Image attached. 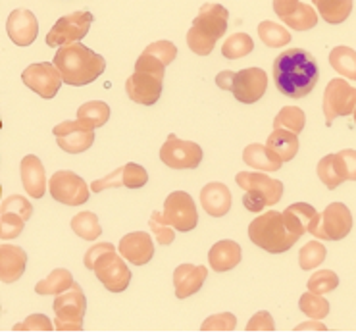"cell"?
I'll list each match as a JSON object with an SVG mask.
<instances>
[{
  "instance_id": "obj_48",
  "label": "cell",
  "mask_w": 356,
  "mask_h": 333,
  "mask_svg": "<svg viewBox=\"0 0 356 333\" xmlns=\"http://www.w3.org/2000/svg\"><path fill=\"white\" fill-rule=\"evenodd\" d=\"M122 185H124V181H122V168H118L116 172H112V174L106 175V177L92 181L91 191L100 193L104 191V189H110V187H122Z\"/></svg>"
},
{
  "instance_id": "obj_40",
  "label": "cell",
  "mask_w": 356,
  "mask_h": 333,
  "mask_svg": "<svg viewBox=\"0 0 356 333\" xmlns=\"http://www.w3.org/2000/svg\"><path fill=\"white\" fill-rule=\"evenodd\" d=\"M325 260V247L320 241L307 243L298 252V264L302 270H314Z\"/></svg>"
},
{
  "instance_id": "obj_6",
  "label": "cell",
  "mask_w": 356,
  "mask_h": 333,
  "mask_svg": "<svg viewBox=\"0 0 356 333\" xmlns=\"http://www.w3.org/2000/svg\"><path fill=\"white\" fill-rule=\"evenodd\" d=\"M249 237L250 241L266 252L280 254V252H287L298 241L300 235L293 234L287 227L283 220V212L270 210L250 222Z\"/></svg>"
},
{
  "instance_id": "obj_21",
  "label": "cell",
  "mask_w": 356,
  "mask_h": 333,
  "mask_svg": "<svg viewBox=\"0 0 356 333\" xmlns=\"http://www.w3.org/2000/svg\"><path fill=\"white\" fill-rule=\"evenodd\" d=\"M118 250L127 262H131L135 266H143L154 257V245L147 232H133V234L124 235L118 245Z\"/></svg>"
},
{
  "instance_id": "obj_11",
  "label": "cell",
  "mask_w": 356,
  "mask_h": 333,
  "mask_svg": "<svg viewBox=\"0 0 356 333\" xmlns=\"http://www.w3.org/2000/svg\"><path fill=\"white\" fill-rule=\"evenodd\" d=\"M33 214L31 202L22 195H10L2 200L0 209V237L4 241L16 239L24 232L25 222Z\"/></svg>"
},
{
  "instance_id": "obj_9",
  "label": "cell",
  "mask_w": 356,
  "mask_h": 333,
  "mask_svg": "<svg viewBox=\"0 0 356 333\" xmlns=\"http://www.w3.org/2000/svg\"><path fill=\"white\" fill-rule=\"evenodd\" d=\"M152 218L172 225L183 234L193 232L199 224V212L195 206V200L185 191L170 193L164 202V212H152Z\"/></svg>"
},
{
  "instance_id": "obj_19",
  "label": "cell",
  "mask_w": 356,
  "mask_h": 333,
  "mask_svg": "<svg viewBox=\"0 0 356 333\" xmlns=\"http://www.w3.org/2000/svg\"><path fill=\"white\" fill-rule=\"evenodd\" d=\"M273 12L295 31H310L318 25V14L300 0H273Z\"/></svg>"
},
{
  "instance_id": "obj_3",
  "label": "cell",
  "mask_w": 356,
  "mask_h": 333,
  "mask_svg": "<svg viewBox=\"0 0 356 333\" xmlns=\"http://www.w3.org/2000/svg\"><path fill=\"white\" fill-rule=\"evenodd\" d=\"M227 17H229V12L222 4H216V2L202 4L199 16L195 17L193 27L187 33L189 49L199 56L212 54L218 39H222L227 31Z\"/></svg>"
},
{
  "instance_id": "obj_38",
  "label": "cell",
  "mask_w": 356,
  "mask_h": 333,
  "mask_svg": "<svg viewBox=\"0 0 356 333\" xmlns=\"http://www.w3.org/2000/svg\"><path fill=\"white\" fill-rule=\"evenodd\" d=\"M254 49V41L250 39L247 33H233L225 39L224 47H222V54L227 60H237L250 54Z\"/></svg>"
},
{
  "instance_id": "obj_52",
  "label": "cell",
  "mask_w": 356,
  "mask_h": 333,
  "mask_svg": "<svg viewBox=\"0 0 356 333\" xmlns=\"http://www.w3.org/2000/svg\"><path fill=\"white\" fill-rule=\"evenodd\" d=\"M355 124H356V108H355Z\"/></svg>"
},
{
  "instance_id": "obj_5",
  "label": "cell",
  "mask_w": 356,
  "mask_h": 333,
  "mask_svg": "<svg viewBox=\"0 0 356 333\" xmlns=\"http://www.w3.org/2000/svg\"><path fill=\"white\" fill-rule=\"evenodd\" d=\"M164 67L166 66L156 56L143 50V54L135 62V72L125 83L127 97L143 106L156 104L164 87Z\"/></svg>"
},
{
  "instance_id": "obj_47",
  "label": "cell",
  "mask_w": 356,
  "mask_h": 333,
  "mask_svg": "<svg viewBox=\"0 0 356 333\" xmlns=\"http://www.w3.org/2000/svg\"><path fill=\"white\" fill-rule=\"evenodd\" d=\"M275 324H273V318L270 316V312H258L254 316L250 318L249 324H247V332H273Z\"/></svg>"
},
{
  "instance_id": "obj_22",
  "label": "cell",
  "mask_w": 356,
  "mask_h": 333,
  "mask_svg": "<svg viewBox=\"0 0 356 333\" xmlns=\"http://www.w3.org/2000/svg\"><path fill=\"white\" fill-rule=\"evenodd\" d=\"M283 220L293 234H314L316 227L322 220V214H318L314 206H310L307 202H295L283 210Z\"/></svg>"
},
{
  "instance_id": "obj_27",
  "label": "cell",
  "mask_w": 356,
  "mask_h": 333,
  "mask_svg": "<svg viewBox=\"0 0 356 333\" xmlns=\"http://www.w3.org/2000/svg\"><path fill=\"white\" fill-rule=\"evenodd\" d=\"M243 257L239 243L232 241V239H224L218 241L208 252V262L214 272H229L237 266Z\"/></svg>"
},
{
  "instance_id": "obj_4",
  "label": "cell",
  "mask_w": 356,
  "mask_h": 333,
  "mask_svg": "<svg viewBox=\"0 0 356 333\" xmlns=\"http://www.w3.org/2000/svg\"><path fill=\"white\" fill-rule=\"evenodd\" d=\"M85 268L92 270L100 284L110 293H124L131 282V272L122 257H118L112 243H99L85 254Z\"/></svg>"
},
{
  "instance_id": "obj_42",
  "label": "cell",
  "mask_w": 356,
  "mask_h": 333,
  "mask_svg": "<svg viewBox=\"0 0 356 333\" xmlns=\"http://www.w3.org/2000/svg\"><path fill=\"white\" fill-rule=\"evenodd\" d=\"M122 181H124V187H129V189H139L143 185L149 184V174L147 170L139 164H125L122 168Z\"/></svg>"
},
{
  "instance_id": "obj_16",
  "label": "cell",
  "mask_w": 356,
  "mask_h": 333,
  "mask_svg": "<svg viewBox=\"0 0 356 333\" xmlns=\"http://www.w3.org/2000/svg\"><path fill=\"white\" fill-rule=\"evenodd\" d=\"M22 79L31 91L37 92L42 99H54L64 83L60 70L50 62H39V64L27 66L22 74Z\"/></svg>"
},
{
  "instance_id": "obj_49",
  "label": "cell",
  "mask_w": 356,
  "mask_h": 333,
  "mask_svg": "<svg viewBox=\"0 0 356 333\" xmlns=\"http://www.w3.org/2000/svg\"><path fill=\"white\" fill-rule=\"evenodd\" d=\"M341 156H343V162H345V168H347L348 181H356V150H341Z\"/></svg>"
},
{
  "instance_id": "obj_32",
  "label": "cell",
  "mask_w": 356,
  "mask_h": 333,
  "mask_svg": "<svg viewBox=\"0 0 356 333\" xmlns=\"http://www.w3.org/2000/svg\"><path fill=\"white\" fill-rule=\"evenodd\" d=\"M327 24H343L353 12V0H312Z\"/></svg>"
},
{
  "instance_id": "obj_30",
  "label": "cell",
  "mask_w": 356,
  "mask_h": 333,
  "mask_svg": "<svg viewBox=\"0 0 356 333\" xmlns=\"http://www.w3.org/2000/svg\"><path fill=\"white\" fill-rule=\"evenodd\" d=\"M266 145L272 150H275L280 154V159L283 162H289L295 159V154L298 152V139L297 133H293L289 129H273Z\"/></svg>"
},
{
  "instance_id": "obj_37",
  "label": "cell",
  "mask_w": 356,
  "mask_h": 333,
  "mask_svg": "<svg viewBox=\"0 0 356 333\" xmlns=\"http://www.w3.org/2000/svg\"><path fill=\"white\" fill-rule=\"evenodd\" d=\"M258 37L260 41L264 42L266 47H272V49H277V47H287L291 42V33L282 27V25L273 24V22H262L258 25Z\"/></svg>"
},
{
  "instance_id": "obj_39",
  "label": "cell",
  "mask_w": 356,
  "mask_h": 333,
  "mask_svg": "<svg viewBox=\"0 0 356 333\" xmlns=\"http://www.w3.org/2000/svg\"><path fill=\"white\" fill-rule=\"evenodd\" d=\"M298 307L300 310L310 318H316V320H322L330 314V302L323 299L322 295H318V293L308 291L305 293L300 300H298Z\"/></svg>"
},
{
  "instance_id": "obj_43",
  "label": "cell",
  "mask_w": 356,
  "mask_h": 333,
  "mask_svg": "<svg viewBox=\"0 0 356 333\" xmlns=\"http://www.w3.org/2000/svg\"><path fill=\"white\" fill-rule=\"evenodd\" d=\"M235 325H237V318L233 316L232 312H222V314L207 318L200 325V330L202 332H233Z\"/></svg>"
},
{
  "instance_id": "obj_26",
  "label": "cell",
  "mask_w": 356,
  "mask_h": 333,
  "mask_svg": "<svg viewBox=\"0 0 356 333\" xmlns=\"http://www.w3.org/2000/svg\"><path fill=\"white\" fill-rule=\"evenodd\" d=\"M22 184L31 199H42L47 191V175L42 162L33 154H27L22 160Z\"/></svg>"
},
{
  "instance_id": "obj_44",
  "label": "cell",
  "mask_w": 356,
  "mask_h": 333,
  "mask_svg": "<svg viewBox=\"0 0 356 333\" xmlns=\"http://www.w3.org/2000/svg\"><path fill=\"white\" fill-rule=\"evenodd\" d=\"M145 52H149V54H152V56H156L164 66L172 64V62L175 60V56H177V49H175L174 42H170V41L152 42V44H149V47L145 49Z\"/></svg>"
},
{
  "instance_id": "obj_36",
  "label": "cell",
  "mask_w": 356,
  "mask_h": 333,
  "mask_svg": "<svg viewBox=\"0 0 356 333\" xmlns=\"http://www.w3.org/2000/svg\"><path fill=\"white\" fill-rule=\"evenodd\" d=\"M305 124H307V116L297 106H285L273 117V129H289L297 135L305 129Z\"/></svg>"
},
{
  "instance_id": "obj_2",
  "label": "cell",
  "mask_w": 356,
  "mask_h": 333,
  "mask_svg": "<svg viewBox=\"0 0 356 333\" xmlns=\"http://www.w3.org/2000/svg\"><path fill=\"white\" fill-rule=\"evenodd\" d=\"M54 66L60 70L64 83L83 87L99 79L106 67V60L81 42H72L56 50Z\"/></svg>"
},
{
  "instance_id": "obj_34",
  "label": "cell",
  "mask_w": 356,
  "mask_h": 333,
  "mask_svg": "<svg viewBox=\"0 0 356 333\" xmlns=\"http://www.w3.org/2000/svg\"><path fill=\"white\" fill-rule=\"evenodd\" d=\"M77 120H81L91 127H102L110 120V106L102 100H91L85 102L83 106L77 110Z\"/></svg>"
},
{
  "instance_id": "obj_31",
  "label": "cell",
  "mask_w": 356,
  "mask_h": 333,
  "mask_svg": "<svg viewBox=\"0 0 356 333\" xmlns=\"http://www.w3.org/2000/svg\"><path fill=\"white\" fill-rule=\"evenodd\" d=\"M74 285V275L67 272L66 268H56L54 272H50L44 279L35 285V293L39 295H60Z\"/></svg>"
},
{
  "instance_id": "obj_46",
  "label": "cell",
  "mask_w": 356,
  "mask_h": 333,
  "mask_svg": "<svg viewBox=\"0 0 356 333\" xmlns=\"http://www.w3.org/2000/svg\"><path fill=\"white\" fill-rule=\"evenodd\" d=\"M149 227L152 229V234L156 235V241L160 243V245L168 247V245H172V243H174L175 232H172V227H170L168 224L160 222V220H156V218H150Z\"/></svg>"
},
{
  "instance_id": "obj_50",
  "label": "cell",
  "mask_w": 356,
  "mask_h": 333,
  "mask_svg": "<svg viewBox=\"0 0 356 333\" xmlns=\"http://www.w3.org/2000/svg\"><path fill=\"white\" fill-rule=\"evenodd\" d=\"M233 77H235V72H229V70L220 72L218 77H216V85H218L220 89H224V91H232Z\"/></svg>"
},
{
  "instance_id": "obj_29",
  "label": "cell",
  "mask_w": 356,
  "mask_h": 333,
  "mask_svg": "<svg viewBox=\"0 0 356 333\" xmlns=\"http://www.w3.org/2000/svg\"><path fill=\"white\" fill-rule=\"evenodd\" d=\"M318 177L322 179V184L327 187V189H335L339 187L341 184H345L348 179L347 168H345V162H343V156L341 152L337 154H327L323 156L320 162H318Z\"/></svg>"
},
{
  "instance_id": "obj_1",
  "label": "cell",
  "mask_w": 356,
  "mask_h": 333,
  "mask_svg": "<svg viewBox=\"0 0 356 333\" xmlns=\"http://www.w3.org/2000/svg\"><path fill=\"white\" fill-rule=\"evenodd\" d=\"M318 79L320 70L308 50L287 49L273 60V83L285 97H307L308 92H312Z\"/></svg>"
},
{
  "instance_id": "obj_33",
  "label": "cell",
  "mask_w": 356,
  "mask_h": 333,
  "mask_svg": "<svg viewBox=\"0 0 356 333\" xmlns=\"http://www.w3.org/2000/svg\"><path fill=\"white\" fill-rule=\"evenodd\" d=\"M330 64L339 75L356 81V50L348 47H335L330 52Z\"/></svg>"
},
{
  "instance_id": "obj_17",
  "label": "cell",
  "mask_w": 356,
  "mask_h": 333,
  "mask_svg": "<svg viewBox=\"0 0 356 333\" xmlns=\"http://www.w3.org/2000/svg\"><path fill=\"white\" fill-rule=\"evenodd\" d=\"M54 137L58 147L70 154H79L95 143V127L85 124L81 120L75 122H62L54 127Z\"/></svg>"
},
{
  "instance_id": "obj_7",
  "label": "cell",
  "mask_w": 356,
  "mask_h": 333,
  "mask_svg": "<svg viewBox=\"0 0 356 333\" xmlns=\"http://www.w3.org/2000/svg\"><path fill=\"white\" fill-rule=\"evenodd\" d=\"M235 181L243 195V206L249 212H260L266 206L277 204L283 197V184L277 179H272L270 175L260 174V172H241L235 177Z\"/></svg>"
},
{
  "instance_id": "obj_15",
  "label": "cell",
  "mask_w": 356,
  "mask_h": 333,
  "mask_svg": "<svg viewBox=\"0 0 356 333\" xmlns=\"http://www.w3.org/2000/svg\"><path fill=\"white\" fill-rule=\"evenodd\" d=\"M353 229V214L343 202H332L322 212V220L316 227V239L322 241H341Z\"/></svg>"
},
{
  "instance_id": "obj_41",
  "label": "cell",
  "mask_w": 356,
  "mask_h": 333,
  "mask_svg": "<svg viewBox=\"0 0 356 333\" xmlns=\"http://www.w3.org/2000/svg\"><path fill=\"white\" fill-rule=\"evenodd\" d=\"M337 285H339V277H337L335 272H332V270H320V272L310 275L307 287L308 291L323 295V293H332Z\"/></svg>"
},
{
  "instance_id": "obj_24",
  "label": "cell",
  "mask_w": 356,
  "mask_h": 333,
  "mask_svg": "<svg viewBox=\"0 0 356 333\" xmlns=\"http://www.w3.org/2000/svg\"><path fill=\"white\" fill-rule=\"evenodd\" d=\"M200 204L208 216L222 218L232 209V191L220 181H212L202 187L200 191Z\"/></svg>"
},
{
  "instance_id": "obj_10",
  "label": "cell",
  "mask_w": 356,
  "mask_h": 333,
  "mask_svg": "<svg viewBox=\"0 0 356 333\" xmlns=\"http://www.w3.org/2000/svg\"><path fill=\"white\" fill-rule=\"evenodd\" d=\"M322 108L327 125H332L335 117L355 114L356 89L350 87L345 79H332L323 92Z\"/></svg>"
},
{
  "instance_id": "obj_51",
  "label": "cell",
  "mask_w": 356,
  "mask_h": 333,
  "mask_svg": "<svg viewBox=\"0 0 356 333\" xmlns=\"http://www.w3.org/2000/svg\"><path fill=\"white\" fill-rule=\"evenodd\" d=\"M305 330H325V325L316 324V322H307V324L297 325V332H305Z\"/></svg>"
},
{
  "instance_id": "obj_25",
  "label": "cell",
  "mask_w": 356,
  "mask_h": 333,
  "mask_svg": "<svg viewBox=\"0 0 356 333\" xmlns=\"http://www.w3.org/2000/svg\"><path fill=\"white\" fill-rule=\"evenodd\" d=\"M27 266V254L22 247L14 245H0V277L4 284H14L25 272Z\"/></svg>"
},
{
  "instance_id": "obj_12",
  "label": "cell",
  "mask_w": 356,
  "mask_h": 333,
  "mask_svg": "<svg viewBox=\"0 0 356 333\" xmlns=\"http://www.w3.org/2000/svg\"><path fill=\"white\" fill-rule=\"evenodd\" d=\"M160 160L172 170H195L202 162V149L197 143L183 141L172 133L160 149Z\"/></svg>"
},
{
  "instance_id": "obj_23",
  "label": "cell",
  "mask_w": 356,
  "mask_h": 333,
  "mask_svg": "<svg viewBox=\"0 0 356 333\" xmlns=\"http://www.w3.org/2000/svg\"><path fill=\"white\" fill-rule=\"evenodd\" d=\"M208 277L207 266H193V264H179L174 272V287L177 299H187L191 295L200 291Z\"/></svg>"
},
{
  "instance_id": "obj_20",
  "label": "cell",
  "mask_w": 356,
  "mask_h": 333,
  "mask_svg": "<svg viewBox=\"0 0 356 333\" xmlns=\"http://www.w3.org/2000/svg\"><path fill=\"white\" fill-rule=\"evenodd\" d=\"M6 31H8L10 41L16 47H29L39 35V22L33 16V12L25 8L14 10L6 22Z\"/></svg>"
},
{
  "instance_id": "obj_8",
  "label": "cell",
  "mask_w": 356,
  "mask_h": 333,
  "mask_svg": "<svg viewBox=\"0 0 356 333\" xmlns=\"http://www.w3.org/2000/svg\"><path fill=\"white\" fill-rule=\"evenodd\" d=\"M54 327L58 332H81L83 330V316L87 310V299L83 289L75 284L64 293L56 295L54 299Z\"/></svg>"
},
{
  "instance_id": "obj_28",
  "label": "cell",
  "mask_w": 356,
  "mask_h": 333,
  "mask_svg": "<svg viewBox=\"0 0 356 333\" xmlns=\"http://www.w3.org/2000/svg\"><path fill=\"white\" fill-rule=\"evenodd\" d=\"M243 160L247 166L262 170V172H277L282 170L283 164V160L275 150L270 149L268 145H258V143H252L243 150Z\"/></svg>"
},
{
  "instance_id": "obj_45",
  "label": "cell",
  "mask_w": 356,
  "mask_h": 333,
  "mask_svg": "<svg viewBox=\"0 0 356 333\" xmlns=\"http://www.w3.org/2000/svg\"><path fill=\"white\" fill-rule=\"evenodd\" d=\"M54 325L44 314H31L25 322L14 325V332H52Z\"/></svg>"
},
{
  "instance_id": "obj_13",
  "label": "cell",
  "mask_w": 356,
  "mask_h": 333,
  "mask_svg": "<svg viewBox=\"0 0 356 333\" xmlns=\"http://www.w3.org/2000/svg\"><path fill=\"white\" fill-rule=\"evenodd\" d=\"M91 24V12H74V14L60 17L47 35V44L49 47H66L75 41H81L85 35L89 33Z\"/></svg>"
},
{
  "instance_id": "obj_18",
  "label": "cell",
  "mask_w": 356,
  "mask_h": 333,
  "mask_svg": "<svg viewBox=\"0 0 356 333\" xmlns=\"http://www.w3.org/2000/svg\"><path fill=\"white\" fill-rule=\"evenodd\" d=\"M266 89H268V75L260 67L241 70L233 77V97L243 104H254L264 97Z\"/></svg>"
},
{
  "instance_id": "obj_35",
  "label": "cell",
  "mask_w": 356,
  "mask_h": 333,
  "mask_svg": "<svg viewBox=\"0 0 356 333\" xmlns=\"http://www.w3.org/2000/svg\"><path fill=\"white\" fill-rule=\"evenodd\" d=\"M72 229L75 235H79L85 241H95L102 234V227L99 224V218L92 212H79L72 218Z\"/></svg>"
},
{
  "instance_id": "obj_14",
  "label": "cell",
  "mask_w": 356,
  "mask_h": 333,
  "mask_svg": "<svg viewBox=\"0 0 356 333\" xmlns=\"http://www.w3.org/2000/svg\"><path fill=\"white\" fill-rule=\"evenodd\" d=\"M49 189L52 199L67 206H79L89 200V187L83 177H79L74 172H66V170L56 172L50 177Z\"/></svg>"
}]
</instances>
